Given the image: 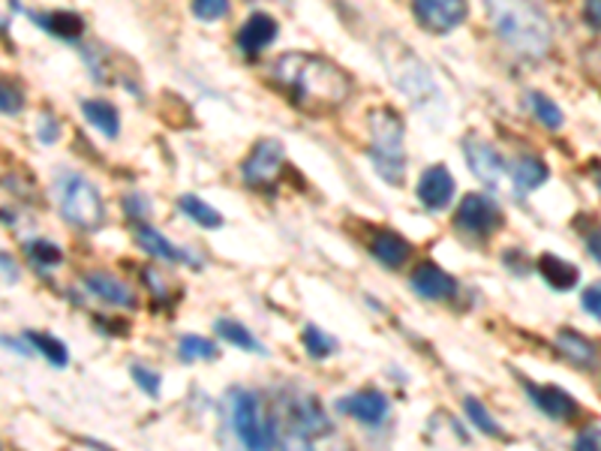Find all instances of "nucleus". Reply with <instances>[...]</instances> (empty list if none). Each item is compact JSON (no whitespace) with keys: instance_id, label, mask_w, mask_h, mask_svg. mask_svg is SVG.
Instances as JSON below:
<instances>
[{"instance_id":"obj_1","label":"nucleus","mask_w":601,"mask_h":451,"mask_svg":"<svg viewBox=\"0 0 601 451\" xmlns=\"http://www.w3.org/2000/svg\"><path fill=\"white\" fill-rule=\"evenodd\" d=\"M274 78L307 115H328L352 94V78L340 66L310 52H286L274 61Z\"/></svg>"},{"instance_id":"obj_2","label":"nucleus","mask_w":601,"mask_h":451,"mask_svg":"<svg viewBox=\"0 0 601 451\" xmlns=\"http://www.w3.org/2000/svg\"><path fill=\"white\" fill-rule=\"evenodd\" d=\"M487 19L508 49L529 61L548 57L553 49V28L536 0H484Z\"/></svg>"},{"instance_id":"obj_3","label":"nucleus","mask_w":601,"mask_h":451,"mask_svg":"<svg viewBox=\"0 0 601 451\" xmlns=\"http://www.w3.org/2000/svg\"><path fill=\"white\" fill-rule=\"evenodd\" d=\"M370 162L376 175L391 187L407 181V150H403V120L394 108H373L370 112Z\"/></svg>"},{"instance_id":"obj_4","label":"nucleus","mask_w":601,"mask_h":451,"mask_svg":"<svg viewBox=\"0 0 601 451\" xmlns=\"http://www.w3.org/2000/svg\"><path fill=\"white\" fill-rule=\"evenodd\" d=\"M274 416H277L283 440H295L310 445V442L323 440V437L331 433V419L325 416L323 403L316 400V395L300 391V388L280 391L277 403H274Z\"/></svg>"},{"instance_id":"obj_5","label":"nucleus","mask_w":601,"mask_h":451,"mask_svg":"<svg viewBox=\"0 0 601 451\" xmlns=\"http://www.w3.org/2000/svg\"><path fill=\"white\" fill-rule=\"evenodd\" d=\"M379 57H382V64H386L391 82L400 87V94H403L409 103L424 106L428 99L436 97V82H433V75H430V70L424 66V61H421L419 54L412 52L400 36L386 33V36L379 40Z\"/></svg>"},{"instance_id":"obj_6","label":"nucleus","mask_w":601,"mask_h":451,"mask_svg":"<svg viewBox=\"0 0 601 451\" xmlns=\"http://www.w3.org/2000/svg\"><path fill=\"white\" fill-rule=\"evenodd\" d=\"M52 193L54 204H57V211H61L66 223L82 229V232L103 229V223H106V204H103V196L97 193V187L87 181L85 175H57Z\"/></svg>"},{"instance_id":"obj_7","label":"nucleus","mask_w":601,"mask_h":451,"mask_svg":"<svg viewBox=\"0 0 601 451\" xmlns=\"http://www.w3.org/2000/svg\"><path fill=\"white\" fill-rule=\"evenodd\" d=\"M232 424H235L238 440L247 449H271L277 442V430L265 421L259 398L250 391H238L232 400Z\"/></svg>"},{"instance_id":"obj_8","label":"nucleus","mask_w":601,"mask_h":451,"mask_svg":"<svg viewBox=\"0 0 601 451\" xmlns=\"http://www.w3.org/2000/svg\"><path fill=\"white\" fill-rule=\"evenodd\" d=\"M503 223L499 204L484 193L463 196L457 211H454V229L466 238H487L494 235L496 226Z\"/></svg>"},{"instance_id":"obj_9","label":"nucleus","mask_w":601,"mask_h":451,"mask_svg":"<svg viewBox=\"0 0 601 451\" xmlns=\"http://www.w3.org/2000/svg\"><path fill=\"white\" fill-rule=\"evenodd\" d=\"M286 166V150L277 139H259L247 160L241 162V175L247 187H271L280 181V172Z\"/></svg>"},{"instance_id":"obj_10","label":"nucleus","mask_w":601,"mask_h":451,"mask_svg":"<svg viewBox=\"0 0 601 451\" xmlns=\"http://www.w3.org/2000/svg\"><path fill=\"white\" fill-rule=\"evenodd\" d=\"M415 22L428 33H449L461 28L470 15L466 0H412Z\"/></svg>"},{"instance_id":"obj_11","label":"nucleus","mask_w":601,"mask_h":451,"mask_svg":"<svg viewBox=\"0 0 601 451\" xmlns=\"http://www.w3.org/2000/svg\"><path fill=\"white\" fill-rule=\"evenodd\" d=\"M337 409L344 416H349V419L367 424V428H379L391 416V400L382 391H376V388H361V391H355V395L340 400Z\"/></svg>"},{"instance_id":"obj_12","label":"nucleus","mask_w":601,"mask_h":451,"mask_svg":"<svg viewBox=\"0 0 601 451\" xmlns=\"http://www.w3.org/2000/svg\"><path fill=\"white\" fill-rule=\"evenodd\" d=\"M463 154H466V166L473 169L478 181L487 183V187H496V183L503 181L505 160L491 141L478 139V136H466L463 139Z\"/></svg>"},{"instance_id":"obj_13","label":"nucleus","mask_w":601,"mask_h":451,"mask_svg":"<svg viewBox=\"0 0 601 451\" xmlns=\"http://www.w3.org/2000/svg\"><path fill=\"white\" fill-rule=\"evenodd\" d=\"M524 388H526V395H529V400H533V407L541 409L548 419L571 421L580 412L578 400L571 398L566 388L536 386V382H526V379H524Z\"/></svg>"},{"instance_id":"obj_14","label":"nucleus","mask_w":601,"mask_h":451,"mask_svg":"<svg viewBox=\"0 0 601 451\" xmlns=\"http://www.w3.org/2000/svg\"><path fill=\"white\" fill-rule=\"evenodd\" d=\"M136 229V244H139L148 256L160 259V262H169V265H193V269H199V262H196L187 250L175 248L169 238L162 235L160 229H154V226H145V223H133Z\"/></svg>"},{"instance_id":"obj_15","label":"nucleus","mask_w":601,"mask_h":451,"mask_svg":"<svg viewBox=\"0 0 601 451\" xmlns=\"http://www.w3.org/2000/svg\"><path fill=\"white\" fill-rule=\"evenodd\" d=\"M409 283H412L415 295L428 301H445L457 295V280L451 277L449 271H442L440 265H433V262H424V265L412 271Z\"/></svg>"},{"instance_id":"obj_16","label":"nucleus","mask_w":601,"mask_h":451,"mask_svg":"<svg viewBox=\"0 0 601 451\" xmlns=\"http://www.w3.org/2000/svg\"><path fill=\"white\" fill-rule=\"evenodd\" d=\"M419 202L428 208V211H442L449 208V202L454 199V175L445 169V166H430L428 172L421 175L419 181Z\"/></svg>"},{"instance_id":"obj_17","label":"nucleus","mask_w":601,"mask_h":451,"mask_svg":"<svg viewBox=\"0 0 601 451\" xmlns=\"http://www.w3.org/2000/svg\"><path fill=\"white\" fill-rule=\"evenodd\" d=\"M277 22L271 19L268 12H253L247 22L241 24V31H238V45H241V52L259 54L277 40Z\"/></svg>"},{"instance_id":"obj_18","label":"nucleus","mask_w":601,"mask_h":451,"mask_svg":"<svg viewBox=\"0 0 601 451\" xmlns=\"http://www.w3.org/2000/svg\"><path fill=\"white\" fill-rule=\"evenodd\" d=\"M85 286L97 298H103L106 304H115V307H136V292L129 290L124 280H118L108 271H87Z\"/></svg>"},{"instance_id":"obj_19","label":"nucleus","mask_w":601,"mask_h":451,"mask_svg":"<svg viewBox=\"0 0 601 451\" xmlns=\"http://www.w3.org/2000/svg\"><path fill=\"white\" fill-rule=\"evenodd\" d=\"M370 253L379 265H386V269H400V265H407L409 256H412V244H409L407 238L398 235V232H391V229H379L370 241Z\"/></svg>"},{"instance_id":"obj_20","label":"nucleus","mask_w":601,"mask_h":451,"mask_svg":"<svg viewBox=\"0 0 601 451\" xmlns=\"http://www.w3.org/2000/svg\"><path fill=\"white\" fill-rule=\"evenodd\" d=\"M33 24H40L43 31H49L52 36H61L66 43H78V40L85 36V22H82V15H75V12L70 10L36 12V15H33Z\"/></svg>"},{"instance_id":"obj_21","label":"nucleus","mask_w":601,"mask_h":451,"mask_svg":"<svg viewBox=\"0 0 601 451\" xmlns=\"http://www.w3.org/2000/svg\"><path fill=\"white\" fill-rule=\"evenodd\" d=\"M538 274H541V280L548 283L550 290L557 292L574 290L580 280V271L571 262H566V259H559L557 253H541L538 256Z\"/></svg>"},{"instance_id":"obj_22","label":"nucleus","mask_w":601,"mask_h":451,"mask_svg":"<svg viewBox=\"0 0 601 451\" xmlns=\"http://www.w3.org/2000/svg\"><path fill=\"white\" fill-rule=\"evenodd\" d=\"M557 349L569 358L571 365L580 367V370H592V367H595V358H599L595 344H590L583 334L571 332V328H562V332L557 334Z\"/></svg>"},{"instance_id":"obj_23","label":"nucleus","mask_w":601,"mask_h":451,"mask_svg":"<svg viewBox=\"0 0 601 451\" xmlns=\"http://www.w3.org/2000/svg\"><path fill=\"white\" fill-rule=\"evenodd\" d=\"M550 178V169L548 162L538 160V157H517L515 162H512V181H515V190H520V193H533V190H538L541 183Z\"/></svg>"},{"instance_id":"obj_24","label":"nucleus","mask_w":601,"mask_h":451,"mask_svg":"<svg viewBox=\"0 0 601 451\" xmlns=\"http://www.w3.org/2000/svg\"><path fill=\"white\" fill-rule=\"evenodd\" d=\"M82 112H85V118L91 120L106 139H118L120 118L112 103H106V99H82Z\"/></svg>"},{"instance_id":"obj_25","label":"nucleus","mask_w":601,"mask_h":451,"mask_svg":"<svg viewBox=\"0 0 601 451\" xmlns=\"http://www.w3.org/2000/svg\"><path fill=\"white\" fill-rule=\"evenodd\" d=\"M214 332L223 337L225 344L238 346V349H247V353H256V355H268L265 344H259L256 337H253V332L244 328L241 323H235V319H217Z\"/></svg>"},{"instance_id":"obj_26","label":"nucleus","mask_w":601,"mask_h":451,"mask_svg":"<svg viewBox=\"0 0 601 451\" xmlns=\"http://www.w3.org/2000/svg\"><path fill=\"white\" fill-rule=\"evenodd\" d=\"M178 208H181L183 214L190 217L196 226H202V229H220L223 226V214L217 211L214 204H208L204 199H199V196L187 193L178 199Z\"/></svg>"},{"instance_id":"obj_27","label":"nucleus","mask_w":601,"mask_h":451,"mask_svg":"<svg viewBox=\"0 0 601 451\" xmlns=\"http://www.w3.org/2000/svg\"><path fill=\"white\" fill-rule=\"evenodd\" d=\"M463 412H466V419H470V424H475V428L482 430L484 437H494V440H508L505 437V430L499 428V421L487 412V407H484L478 398H466L463 400Z\"/></svg>"},{"instance_id":"obj_28","label":"nucleus","mask_w":601,"mask_h":451,"mask_svg":"<svg viewBox=\"0 0 601 451\" xmlns=\"http://www.w3.org/2000/svg\"><path fill=\"white\" fill-rule=\"evenodd\" d=\"M24 337H28V344H31L36 353L43 355L45 361H52L54 367H66L70 353H66V346L61 344L57 337H52V334H36V332H28Z\"/></svg>"},{"instance_id":"obj_29","label":"nucleus","mask_w":601,"mask_h":451,"mask_svg":"<svg viewBox=\"0 0 601 451\" xmlns=\"http://www.w3.org/2000/svg\"><path fill=\"white\" fill-rule=\"evenodd\" d=\"M300 340H304V349H307V355H310V358H316V361L331 358V355L337 353V340H334L331 334H325L323 328H316V325H304Z\"/></svg>"},{"instance_id":"obj_30","label":"nucleus","mask_w":601,"mask_h":451,"mask_svg":"<svg viewBox=\"0 0 601 451\" xmlns=\"http://www.w3.org/2000/svg\"><path fill=\"white\" fill-rule=\"evenodd\" d=\"M178 355H181L183 361H217L220 349L211 340H204V337L187 334V337H181V344H178Z\"/></svg>"},{"instance_id":"obj_31","label":"nucleus","mask_w":601,"mask_h":451,"mask_svg":"<svg viewBox=\"0 0 601 451\" xmlns=\"http://www.w3.org/2000/svg\"><path fill=\"white\" fill-rule=\"evenodd\" d=\"M24 253L31 259L33 265H40V269H54V265H61L64 262V250L52 244V241H45V238H36V241H28L24 244Z\"/></svg>"},{"instance_id":"obj_32","label":"nucleus","mask_w":601,"mask_h":451,"mask_svg":"<svg viewBox=\"0 0 601 451\" xmlns=\"http://www.w3.org/2000/svg\"><path fill=\"white\" fill-rule=\"evenodd\" d=\"M529 108H533V115H536L538 124H545L548 129H559L562 127V112L550 97L545 94H529Z\"/></svg>"},{"instance_id":"obj_33","label":"nucleus","mask_w":601,"mask_h":451,"mask_svg":"<svg viewBox=\"0 0 601 451\" xmlns=\"http://www.w3.org/2000/svg\"><path fill=\"white\" fill-rule=\"evenodd\" d=\"M129 374H133V379H136V386L148 395V398H160V374L157 370H150V367L145 365H133L129 367Z\"/></svg>"},{"instance_id":"obj_34","label":"nucleus","mask_w":601,"mask_h":451,"mask_svg":"<svg viewBox=\"0 0 601 451\" xmlns=\"http://www.w3.org/2000/svg\"><path fill=\"white\" fill-rule=\"evenodd\" d=\"M193 15L199 22H217L229 12V0H193Z\"/></svg>"},{"instance_id":"obj_35","label":"nucleus","mask_w":601,"mask_h":451,"mask_svg":"<svg viewBox=\"0 0 601 451\" xmlns=\"http://www.w3.org/2000/svg\"><path fill=\"white\" fill-rule=\"evenodd\" d=\"M120 204H124V214H127L133 223H141V220H148V214H150L148 196L127 193L124 199H120Z\"/></svg>"},{"instance_id":"obj_36","label":"nucleus","mask_w":601,"mask_h":451,"mask_svg":"<svg viewBox=\"0 0 601 451\" xmlns=\"http://www.w3.org/2000/svg\"><path fill=\"white\" fill-rule=\"evenodd\" d=\"M22 106H24L22 91L15 85H10V82H3V87H0V108H3V115H19Z\"/></svg>"},{"instance_id":"obj_37","label":"nucleus","mask_w":601,"mask_h":451,"mask_svg":"<svg viewBox=\"0 0 601 451\" xmlns=\"http://www.w3.org/2000/svg\"><path fill=\"white\" fill-rule=\"evenodd\" d=\"M580 304H583V311L590 313L592 319H599L601 323V283H595V286H590V290L583 292Z\"/></svg>"},{"instance_id":"obj_38","label":"nucleus","mask_w":601,"mask_h":451,"mask_svg":"<svg viewBox=\"0 0 601 451\" xmlns=\"http://www.w3.org/2000/svg\"><path fill=\"white\" fill-rule=\"evenodd\" d=\"M574 449L578 451H587V449L601 451V428H590V430H583V433H578Z\"/></svg>"},{"instance_id":"obj_39","label":"nucleus","mask_w":601,"mask_h":451,"mask_svg":"<svg viewBox=\"0 0 601 451\" xmlns=\"http://www.w3.org/2000/svg\"><path fill=\"white\" fill-rule=\"evenodd\" d=\"M36 136H40V141H45V145L57 141V136H61V127H57V120H54L52 115H43V120H40V129H36Z\"/></svg>"},{"instance_id":"obj_40","label":"nucleus","mask_w":601,"mask_h":451,"mask_svg":"<svg viewBox=\"0 0 601 451\" xmlns=\"http://www.w3.org/2000/svg\"><path fill=\"white\" fill-rule=\"evenodd\" d=\"M141 277H145V283H148V290L154 292V298H166V283H162L166 277H160L154 269L141 271Z\"/></svg>"},{"instance_id":"obj_41","label":"nucleus","mask_w":601,"mask_h":451,"mask_svg":"<svg viewBox=\"0 0 601 451\" xmlns=\"http://www.w3.org/2000/svg\"><path fill=\"white\" fill-rule=\"evenodd\" d=\"M583 19H587L590 28L601 31V0H587L583 3Z\"/></svg>"},{"instance_id":"obj_42","label":"nucleus","mask_w":601,"mask_h":451,"mask_svg":"<svg viewBox=\"0 0 601 451\" xmlns=\"http://www.w3.org/2000/svg\"><path fill=\"white\" fill-rule=\"evenodd\" d=\"M0 262H3V277H7V283H19V269H15L10 253H0Z\"/></svg>"},{"instance_id":"obj_43","label":"nucleus","mask_w":601,"mask_h":451,"mask_svg":"<svg viewBox=\"0 0 601 451\" xmlns=\"http://www.w3.org/2000/svg\"><path fill=\"white\" fill-rule=\"evenodd\" d=\"M587 250H590V256L601 265V229H595V232L587 238Z\"/></svg>"},{"instance_id":"obj_44","label":"nucleus","mask_w":601,"mask_h":451,"mask_svg":"<svg viewBox=\"0 0 601 451\" xmlns=\"http://www.w3.org/2000/svg\"><path fill=\"white\" fill-rule=\"evenodd\" d=\"M3 346H10V349H15V353H22V355H31L22 344H19V340H12V337H3Z\"/></svg>"}]
</instances>
